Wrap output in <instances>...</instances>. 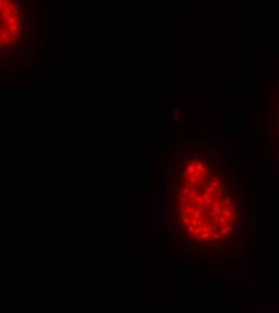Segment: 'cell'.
Masks as SVG:
<instances>
[{"label": "cell", "mask_w": 279, "mask_h": 313, "mask_svg": "<svg viewBox=\"0 0 279 313\" xmlns=\"http://www.w3.org/2000/svg\"><path fill=\"white\" fill-rule=\"evenodd\" d=\"M275 122H277V149L279 151V92H278V99H277V106H275Z\"/></svg>", "instance_id": "2"}, {"label": "cell", "mask_w": 279, "mask_h": 313, "mask_svg": "<svg viewBox=\"0 0 279 313\" xmlns=\"http://www.w3.org/2000/svg\"><path fill=\"white\" fill-rule=\"evenodd\" d=\"M173 163L177 171L164 175L172 182L167 195L170 229L179 246L201 250H223L242 238L244 201L232 167L211 148L181 149Z\"/></svg>", "instance_id": "1"}, {"label": "cell", "mask_w": 279, "mask_h": 313, "mask_svg": "<svg viewBox=\"0 0 279 313\" xmlns=\"http://www.w3.org/2000/svg\"><path fill=\"white\" fill-rule=\"evenodd\" d=\"M19 29H21V26L19 24H12V26L10 27V30L12 31V34H15V33H19Z\"/></svg>", "instance_id": "3"}, {"label": "cell", "mask_w": 279, "mask_h": 313, "mask_svg": "<svg viewBox=\"0 0 279 313\" xmlns=\"http://www.w3.org/2000/svg\"><path fill=\"white\" fill-rule=\"evenodd\" d=\"M9 53H10V50L9 48H5V50H3V52H1L0 54L3 55V54H9Z\"/></svg>", "instance_id": "5"}, {"label": "cell", "mask_w": 279, "mask_h": 313, "mask_svg": "<svg viewBox=\"0 0 279 313\" xmlns=\"http://www.w3.org/2000/svg\"><path fill=\"white\" fill-rule=\"evenodd\" d=\"M3 7V1H0V9Z\"/></svg>", "instance_id": "6"}, {"label": "cell", "mask_w": 279, "mask_h": 313, "mask_svg": "<svg viewBox=\"0 0 279 313\" xmlns=\"http://www.w3.org/2000/svg\"><path fill=\"white\" fill-rule=\"evenodd\" d=\"M21 21L23 22V24H24V26H26L27 28H28V27L30 26V19H29V17H27V16H23Z\"/></svg>", "instance_id": "4"}]
</instances>
